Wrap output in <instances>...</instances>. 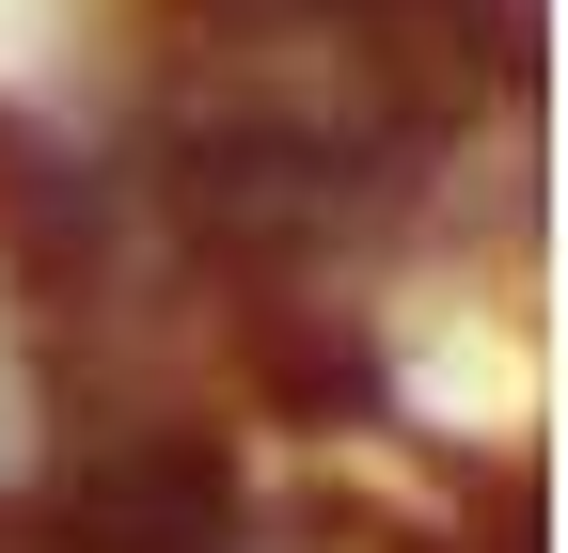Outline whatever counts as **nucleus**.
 I'll return each mask as SVG.
<instances>
[{
  "instance_id": "nucleus-1",
  "label": "nucleus",
  "mask_w": 568,
  "mask_h": 553,
  "mask_svg": "<svg viewBox=\"0 0 568 553\" xmlns=\"http://www.w3.org/2000/svg\"><path fill=\"white\" fill-rule=\"evenodd\" d=\"M48 411H63V380H48V316L0 285V506L32 491V459H48Z\"/></svg>"
}]
</instances>
